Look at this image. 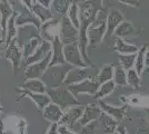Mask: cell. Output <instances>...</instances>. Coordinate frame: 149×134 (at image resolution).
Here are the masks:
<instances>
[{"instance_id":"836d02e7","label":"cell","mask_w":149,"mask_h":134,"mask_svg":"<svg viewBox=\"0 0 149 134\" xmlns=\"http://www.w3.org/2000/svg\"><path fill=\"white\" fill-rule=\"evenodd\" d=\"M67 17L72 22V25L79 30L80 29V17H79V4L77 1L72 2V5L67 13Z\"/></svg>"},{"instance_id":"4dcf8cb0","label":"cell","mask_w":149,"mask_h":134,"mask_svg":"<svg viewBox=\"0 0 149 134\" xmlns=\"http://www.w3.org/2000/svg\"><path fill=\"white\" fill-rule=\"evenodd\" d=\"M119 100L125 101V103H128L134 106H139V107H147L149 106V96L143 95H132L129 97H120Z\"/></svg>"},{"instance_id":"680465c9","label":"cell","mask_w":149,"mask_h":134,"mask_svg":"<svg viewBox=\"0 0 149 134\" xmlns=\"http://www.w3.org/2000/svg\"><path fill=\"white\" fill-rule=\"evenodd\" d=\"M0 1H1V0H0Z\"/></svg>"},{"instance_id":"484cf974","label":"cell","mask_w":149,"mask_h":134,"mask_svg":"<svg viewBox=\"0 0 149 134\" xmlns=\"http://www.w3.org/2000/svg\"><path fill=\"white\" fill-rule=\"evenodd\" d=\"M99 120L101 121L102 128H104V134H112L117 131L119 122L116 121L110 115L106 114L102 112V114L100 115Z\"/></svg>"},{"instance_id":"681fc988","label":"cell","mask_w":149,"mask_h":134,"mask_svg":"<svg viewBox=\"0 0 149 134\" xmlns=\"http://www.w3.org/2000/svg\"><path fill=\"white\" fill-rule=\"evenodd\" d=\"M0 24H1V17H0ZM0 39H1V27H0Z\"/></svg>"},{"instance_id":"9c48e42d","label":"cell","mask_w":149,"mask_h":134,"mask_svg":"<svg viewBox=\"0 0 149 134\" xmlns=\"http://www.w3.org/2000/svg\"><path fill=\"white\" fill-rule=\"evenodd\" d=\"M16 13V10L11 6L10 0H1L0 1V17H1V39L0 43L5 45L6 43V36H7V26L10 18L13 17Z\"/></svg>"},{"instance_id":"44dd1931","label":"cell","mask_w":149,"mask_h":134,"mask_svg":"<svg viewBox=\"0 0 149 134\" xmlns=\"http://www.w3.org/2000/svg\"><path fill=\"white\" fill-rule=\"evenodd\" d=\"M42 41H44V38L41 37V36H30L29 38L26 40L25 43H24V46H22V51H24V59H27V58H29L35 53V51H37V48L40 46V45L42 44Z\"/></svg>"},{"instance_id":"30bf717a","label":"cell","mask_w":149,"mask_h":134,"mask_svg":"<svg viewBox=\"0 0 149 134\" xmlns=\"http://www.w3.org/2000/svg\"><path fill=\"white\" fill-rule=\"evenodd\" d=\"M99 84L97 83L96 79H93L91 77L82 81L80 83L72 84L68 86V89L74 94V96L80 95V94H88V95H95L99 88Z\"/></svg>"},{"instance_id":"ab89813d","label":"cell","mask_w":149,"mask_h":134,"mask_svg":"<svg viewBox=\"0 0 149 134\" xmlns=\"http://www.w3.org/2000/svg\"><path fill=\"white\" fill-rule=\"evenodd\" d=\"M26 128H27L26 120H24V119H19V122H18L19 134H26Z\"/></svg>"},{"instance_id":"cb8c5ba5","label":"cell","mask_w":149,"mask_h":134,"mask_svg":"<svg viewBox=\"0 0 149 134\" xmlns=\"http://www.w3.org/2000/svg\"><path fill=\"white\" fill-rule=\"evenodd\" d=\"M16 25H17V27H26V26L32 25L35 26V28L38 32H40V28H41L42 24L36 16H33L32 13H29L28 16H25L24 13H19L16 18Z\"/></svg>"},{"instance_id":"5b68a950","label":"cell","mask_w":149,"mask_h":134,"mask_svg":"<svg viewBox=\"0 0 149 134\" xmlns=\"http://www.w3.org/2000/svg\"><path fill=\"white\" fill-rule=\"evenodd\" d=\"M106 32H107V20L104 18L97 19L88 29V40H89L88 49L99 45L105 39Z\"/></svg>"},{"instance_id":"3957f363","label":"cell","mask_w":149,"mask_h":134,"mask_svg":"<svg viewBox=\"0 0 149 134\" xmlns=\"http://www.w3.org/2000/svg\"><path fill=\"white\" fill-rule=\"evenodd\" d=\"M62 86L58 87V88H49L47 91V94L50 97L51 103L57 104L62 109H67L69 107H72V106L80 105L77 97L74 96V94L69 91L68 87L65 88Z\"/></svg>"},{"instance_id":"ac0fdd59","label":"cell","mask_w":149,"mask_h":134,"mask_svg":"<svg viewBox=\"0 0 149 134\" xmlns=\"http://www.w3.org/2000/svg\"><path fill=\"white\" fill-rule=\"evenodd\" d=\"M51 51H52V45H51V43H49V41H47V40L44 39L42 44L38 47L37 51H35L30 57L27 58L25 60L26 67H28L29 65H32V64H35V63H38V62L42 60Z\"/></svg>"},{"instance_id":"e575fe53","label":"cell","mask_w":149,"mask_h":134,"mask_svg":"<svg viewBox=\"0 0 149 134\" xmlns=\"http://www.w3.org/2000/svg\"><path fill=\"white\" fill-rule=\"evenodd\" d=\"M117 86H126L127 85V70L123 68L120 65L115 67L113 73V79H112Z\"/></svg>"},{"instance_id":"e0dca14e","label":"cell","mask_w":149,"mask_h":134,"mask_svg":"<svg viewBox=\"0 0 149 134\" xmlns=\"http://www.w3.org/2000/svg\"><path fill=\"white\" fill-rule=\"evenodd\" d=\"M50 43L52 45V57H51L49 66L67 64L66 59H65V55H63V44L60 39V36L52 39Z\"/></svg>"},{"instance_id":"74e56055","label":"cell","mask_w":149,"mask_h":134,"mask_svg":"<svg viewBox=\"0 0 149 134\" xmlns=\"http://www.w3.org/2000/svg\"><path fill=\"white\" fill-rule=\"evenodd\" d=\"M98 123H99V121L97 120V121H93L91 123L87 124V125L82 126L79 134H95L96 130H97V126H98Z\"/></svg>"},{"instance_id":"f546056e","label":"cell","mask_w":149,"mask_h":134,"mask_svg":"<svg viewBox=\"0 0 149 134\" xmlns=\"http://www.w3.org/2000/svg\"><path fill=\"white\" fill-rule=\"evenodd\" d=\"M116 86H117V85L115 84L113 81H110V82L101 84L99 86V88H98V91H97V93L93 95V98H95V100H98V101L104 100L105 97L109 96L112 92L115 91Z\"/></svg>"},{"instance_id":"6da1fadb","label":"cell","mask_w":149,"mask_h":134,"mask_svg":"<svg viewBox=\"0 0 149 134\" xmlns=\"http://www.w3.org/2000/svg\"><path fill=\"white\" fill-rule=\"evenodd\" d=\"M102 10V0H85L79 4V17H80V29L78 45L85 59L86 64L89 67H93V63L88 55V29L97 20L99 13Z\"/></svg>"},{"instance_id":"f35d334b","label":"cell","mask_w":149,"mask_h":134,"mask_svg":"<svg viewBox=\"0 0 149 134\" xmlns=\"http://www.w3.org/2000/svg\"><path fill=\"white\" fill-rule=\"evenodd\" d=\"M58 132H59V134H79L77 133V132H74V131H72L68 126L62 125V124H58Z\"/></svg>"},{"instance_id":"7402d4cb","label":"cell","mask_w":149,"mask_h":134,"mask_svg":"<svg viewBox=\"0 0 149 134\" xmlns=\"http://www.w3.org/2000/svg\"><path fill=\"white\" fill-rule=\"evenodd\" d=\"M21 88L32 93H38V94H47V91H48V87L46 86V84L42 82L41 78L26 79L25 83L21 85Z\"/></svg>"},{"instance_id":"8992f818","label":"cell","mask_w":149,"mask_h":134,"mask_svg":"<svg viewBox=\"0 0 149 134\" xmlns=\"http://www.w3.org/2000/svg\"><path fill=\"white\" fill-rule=\"evenodd\" d=\"M5 49H6V51L3 53V57L11 63L13 68V73L16 74V73L20 69L21 60L24 59L22 47L19 46L17 38H15L10 44L7 46Z\"/></svg>"},{"instance_id":"8fae6325","label":"cell","mask_w":149,"mask_h":134,"mask_svg":"<svg viewBox=\"0 0 149 134\" xmlns=\"http://www.w3.org/2000/svg\"><path fill=\"white\" fill-rule=\"evenodd\" d=\"M84 112H85V106H82V105H77V106L69 107L63 112L62 119L59 124L66 125L71 130H74V124L79 122V120L84 115Z\"/></svg>"},{"instance_id":"816d5d0a","label":"cell","mask_w":149,"mask_h":134,"mask_svg":"<svg viewBox=\"0 0 149 134\" xmlns=\"http://www.w3.org/2000/svg\"><path fill=\"white\" fill-rule=\"evenodd\" d=\"M1 55H2V49L0 48V56H1Z\"/></svg>"},{"instance_id":"d6986e66","label":"cell","mask_w":149,"mask_h":134,"mask_svg":"<svg viewBox=\"0 0 149 134\" xmlns=\"http://www.w3.org/2000/svg\"><path fill=\"white\" fill-rule=\"evenodd\" d=\"M98 105L101 109V111L106 113V114L110 115L111 117H113L116 121H123L124 117L126 116V111H127V106H123V107H116V106H112L110 104L106 103L104 100L98 101Z\"/></svg>"},{"instance_id":"f6af8a7d","label":"cell","mask_w":149,"mask_h":134,"mask_svg":"<svg viewBox=\"0 0 149 134\" xmlns=\"http://www.w3.org/2000/svg\"><path fill=\"white\" fill-rule=\"evenodd\" d=\"M136 134H149V128H147V126H140L139 128H137Z\"/></svg>"},{"instance_id":"5bb4252c","label":"cell","mask_w":149,"mask_h":134,"mask_svg":"<svg viewBox=\"0 0 149 134\" xmlns=\"http://www.w3.org/2000/svg\"><path fill=\"white\" fill-rule=\"evenodd\" d=\"M88 68H80V67H72L71 69L68 72L67 76H66V79L63 82V85H66L67 87L72 85V84H77L80 83L82 81L87 79V78H90L91 76H89V72H88Z\"/></svg>"},{"instance_id":"ee69618b","label":"cell","mask_w":149,"mask_h":134,"mask_svg":"<svg viewBox=\"0 0 149 134\" xmlns=\"http://www.w3.org/2000/svg\"><path fill=\"white\" fill-rule=\"evenodd\" d=\"M36 2L40 4L41 6L46 7V8H50L51 5H52V2H54V0H37Z\"/></svg>"},{"instance_id":"b9f144b4","label":"cell","mask_w":149,"mask_h":134,"mask_svg":"<svg viewBox=\"0 0 149 134\" xmlns=\"http://www.w3.org/2000/svg\"><path fill=\"white\" fill-rule=\"evenodd\" d=\"M118 1L121 4H125V5L135 7V8L139 7V0H118Z\"/></svg>"},{"instance_id":"ba28073f","label":"cell","mask_w":149,"mask_h":134,"mask_svg":"<svg viewBox=\"0 0 149 134\" xmlns=\"http://www.w3.org/2000/svg\"><path fill=\"white\" fill-rule=\"evenodd\" d=\"M51 57H52V51L46 57L32 65H29L25 70V77L26 79H36V78H41L45 72L48 69L51 62Z\"/></svg>"},{"instance_id":"83f0119b","label":"cell","mask_w":149,"mask_h":134,"mask_svg":"<svg viewBox=\"0 0 149 134\" xmlns=\"http://www.w3.org/2000/svg\"><path fill=\"white\" fill-rule=\"evenodd\" d=\"M135 34H136V29L134 28L132 24L129 22V21L124 20V21L117 27V29L115 30V34H113V35H115L117 38L124 39L125 37H128V36L135 35Z\"/></svg>"},{"instance_id":"2e32d148","label":"cell","mask_w":149,"mask_h":134,"mask_svg":"<svg viewBox=\"0 0 149 134\" xmlns=\"http://www.w3.org/2000/svg\"><path fill=\"white\" fill-rule=\"evenodd\" d=\"M102 114V111L99 107L98 104H89L85 107V112H84V115L81 117L78 124L80 125L81 128L87 125L89 123H91L93 121H97L99 120L100 115Z\"/></svg>"},{"instance_id":"11a10c76","label":"cell","mask_w":149,"mask_h":134,"mask_svg":"<svg viewBox=\"0 0 149 134\" xmlns=\"http://www.w3.org/2000/svg\"><path fill=\"white\" fill-rule=\"evenodd\" d=\"M148 117H149V109H148Z\"/></svg>"},{"instance_id":"f1b7e54d","label":"cell","mask_w":149,"mask_h":134,"mask_svg":"<svg viewBox=\"0 0 149 134\" xmlns=\"http://www.w3.org/2000/svg\"><path fill=\"white\" fill-rule=\"evenodd\" d=\"M19 15V13H15L13 17L10 18L8 26H7V36H6V43H5V48H6L8 45L10 44L15 38H17V34H18V27L16 25V18Z\"/></svg>"},{"instance_id":"d6a6232c","label":"cell","mask_w":149,"mask_h":134,"mask_svg":"<svg viewBox=\"0 0 149 134\" xmlns=\"http://www.w3.org/2000/svg\"><path fill=\"white\" fill-rule=\"evenodd\" d=\"M146 51H147V46L145 45L143 47L139 48V51L137 53L136 57V63H135V69L137 70V73L141 76L145 69H146V64H145V56H146Z\"/></svg>"},{"instance_id":"d590c367","label":"cell","mask_w":149,"mask_h":134,"mask_svg":"<svg viewBox=\"0 0 149 134\" xmlns=\"http://www.w3.org/2000/svg\"><path fill=\"white\" fill-rule=\"evenodd\" d=\"M137 54H129V55H119V63L120 66L126 70L135 68Z\"/></svg>"},{"instance_id":"ffe728a7","label":"cell","mask_w":149,"mask_h":134,"mask_svg":"<svg viewBox=\"0 0 149 134\" xmlns=\"http://www.w3.org/2000/svg\"><path fill=\"white\" fill-rule=\"evenodd\" d=\"M42 114H44L45 119L48 122H50L51 124H54V123L59 124L62 119V115H63V109L59 107L55 103H50L49 105H47L44 109Z\"/></svg>"},{"instance_id":"d4e9b609","label":"cell","mask_w":149,"mask_h":134,"mask_svg":"<svg viewBox=\"0 0 149 134\" xmlns=\"http://www.w3.org/2000/svg\"><path fill=\"white\" fill-rule=\"evenodd\" d=\"M32 15L36 16L38 19L41 21V24H45V22H47V21L52 19L51 9L41 6L38 2H35L33 6H32Z\"/></svg>"},{"instance_id":"4316f807","label":"cell","mask_w":149,"mask_h":134,"mask_svg":"<svg viewBox=\"0 0 149 134\" xmlns=\"http://www.w3.org/2000/svg\"><path fill=\"white\" fill-rule=\"evenodd\" d=\"M113 73H115V67H113V65H111V64L105 65V66L100 69V72L98 73V75H97V78H96L97 83L99 84V85H101V84L112 81V79H113Z\"/></svg>"},{"instance_id":"f907efd6","label":"cell","mask_w":149,"mask_h":134,"mask_svg":"<svg viewBox=\"0 0 149 134\" xmlns=\"http://www.w3.org/2000/svg\"><path fill=\"white\" fill-rule=\"evenodd\" d=\"M143 73H147V74H149V68H146V69H145V72H143Z\"/></svg>"},{"instance_id":"9a60e30c","label":"cell","mask_w":149,"mask_h":134,"mask_svg":"<svg viewBox=\"0 0 149 134\" xmlns=\"http://www.w3.org/2000/svg\"><path fill=\"white\" fill-rule=\"evenodd\" d=\"M106 20H107V32H106L105 38H107V37H110L111 35L115 34V30L124 21L125 18L124 15H123V13L120 10L112 9V10H110V13H108Z\"/></svg>"},{"instance_id":"6f0895ef","label":"cell","mask_w":149,"mask_h":134,"mask_svg":"<svg viewBox=\"0 0 149 134\" xmlns=\"http://www.w3.org/2000/svg\"><path fill=\"white\" fill-rule=\"evenodd\" d=\"M6 134H8V133H6Z\"/></svg>"},{"instance_id":"8d00e7d4","label":"cell","mask_w":149,"mask_h":134,"mask_svg":"<svg viewBox=\"0 0 149 134\" xmlns=\"http://www.w3.org/2000/svg\"><path fill=\"white\" fill-rule=\"evenodd\" d=\"M127 84L135 89L140 87V75L135 68L127 70Z\"/></svg>"},{"instance_id":"1f68e13d","label":"cell","mask_w":149,"mask_h":134,"mask_svg":"<svg viewBox=\"0 0 149 134\" xmlns=\"http://www.w3.org/2000/svg\"><path fill=\"white\" fill-rule=\"evenodd\" d=\"M72 2H74L72 0H54L51 7L56 13L63 17V16H67Z\"/></svg>"},{"instance_id":"4fadbf2b","label":"cell","mask_w":149,"mask_h":134,"mask_svg":"<svg viewBox=\"0 0 149 134\" xmlns=\"http://www.w3.org/2000/svg\"><path fill=\"white\" fill-rule=\"evenodd\" d=\"M16 91H17V93L19 94L20 97H28V98H30L31 101L35 103V105L37 106V109H40V111H44L45 107L51 103V100H50V97L48 96V94L32 93V92L26 91V89L21 88V87L16 88Z\"/></svg>"},{"instance_id":"60d3db41","label":"cell","mask_w":149,"mask_h":134,"mask_svg":"<svg viewBox=\"0 0 149 134\" xmlns=\"http://www.w3.org/2000/svg\"><path fill=\"white\" fill-rule=\"evenodd\" d=\"M21 2H22V5L25 7L26 9H27V11L28 13H32V6H33V0H20Z\"/></svg>"},{"instance_id":"f5cc1de1","label":"cell","mask_w":149,"mask_h":134,"mask_svg":"<svg viewBox=\"0 0 149 134\" xmlns=\"http://www.w3.org/2000/svg\"><path fill=\"white\" fill-rule=\"evenodd\" d=\"M2 109H2V106L0 105V112H2Z\"/></svg>"},{"instance_id":"277c9868","label":"cell","mask_w":149,"mask_h":134,"mask_svg":"<svg viewBox=\"0 0 149 134\" xmlns=\"http://www.w3.org/2000/svg\"><path fill=\"white\" fill-rule=\"evenodd\" d=\"M63 55H65L66 63L74 66V67H80V68L89 67L86 64L84 57H82V54H81L80 48H79L78 41L63 45Z\"/></svg>"},{"instance_id":"7a4b0ae2","label":"cell","mask_w":149,"mask_h":134,"mask_svg":"<svg viewBox=\"0 0 149 134\" xmlns=\"http://www.w3.org/2000/svg\"><path fill=\"white\" fill-rule=\"evenodd\" d=\"M74 66L69 64L65 65H54L49 66L48 69L45 72L41 79L46 84V86L49 88H58L63 85V82L66 79V76L68 72Z\"/></svg>"},{"instance_id":"9f6ffc18","label":"cell","mask_w":149,"mask_h":134,"mask_svg":"<svg viewBox=\"0 0 149 134\" xmlns=\"http://www.w3.org/2000/svg\"><path fill=\"white\" fill-rule=\"evenodd\" d=\"M36 1H37V0H33V2H36Z\"/></svg>"},{"instance_id":"7dc6e473","label":"cell","mask_w":149,"mask_h":134,"mask_svg":"<svg viewBox=\"0 0 149 134\" xmlns=\"http://www.w3.org/2000/svg\"><path fill=\"white\" fill-rule=\"evenodd\" d=\"M0 134H6L5 133V125H3V121L0 119Z\"/></svg>"},{"instance_id":"7c38bea8","label":"cell","mask_w":149,"mask_h":134,"mask_svg":"<svg viewBox=\"0 0 149 134\" xmlns=\"http://www.w3.org/2000/svg\"><path fill=\"white\" fill-rule=\"evenodd\" d=\"M39 34L45 40H47L49 43L52 39L60 36V19H54L52 18L49 21L42 24Z\"/></svg>"},{"instance_id":"bcb514c9","label":"cell","mask_w":149,"mask_h":134,"mask_svg":"<svg viewBox=\"0 0 149 134\" xmlns=\"http://www.w3.org/2000/svg\"><path fill=\"white\" fill-rule=\"evenodd\" d=\"M145 64H146V68H149V49L146 51V56H145Z\"/></svg>"},{"instance_id":"52a82bcc","label":"cell","mask_w":149,"mask_h":134,"mask_svg":"<svg viewBox=\"0 0 149 134\" xmlns=\"http://www.w3.org/2000/svg\"><path fill=\"white\" fill-rule=\"evenodd\" d=\"M79 30L72 25L67 16H63L60 18V39L62 44H71L78 41Z\"/></svg>"},{"instance_id":"7bdbcfd3","label":"cell","mask_w":149,"mask_h":134,"mask_svg":"<svg viewBox=\"0 0 149 134\" xmlns=\"http://www.w3.org/2000/svg\"><path fill=\"white\" fill-rule=\"evenodd\" d=\"M47 134H59L58 132V124L54 123V124H50V126L48 128Z\"/></svg>"},{"instance_id":"603a6c76","label":"cell","mask_w":149,"mask_h":134,"mask_svg":"<svg viewBox=\"0 0 149 134\" xmlns=\"http://www.w3.org/2000/svg\"><path fill=\"white\" fill-rule=\"evenodd\" d=\"M113 49L117 51L119 55H129V54H137L139 51V47L136 45L127 43L123 38H116Z\"/></svg>"},{"instance_id":"c3c4849f","label":"cell","mask_w":149,"mask_h":134,"mask_svg":"<svg viewBox=\"0 0 149 134\" xmlns=\"http://www.w3.org/2000/svg\"><path fill=\"white\" fill-rule=\"evenodd\" d=\"M117 131L119 132V134H128L127 133V131H126V128L125 126H118V128H117Z\"/></svg>"},{"instance_id":"db71d44e","label":"cell","mask_w":149,"mask_h":134,"mask_svg":"<svg viewBox=\"0 0 149 134\" xmlns=\"http://www.w3.org/2000/svg\"><path fill=\"white\" fill-rule=\"evenodd\" d=\"M112 134H119V132H118V131H116L115 133H112Z\"/></svg>"}]
</instances>
